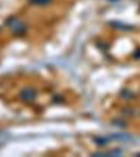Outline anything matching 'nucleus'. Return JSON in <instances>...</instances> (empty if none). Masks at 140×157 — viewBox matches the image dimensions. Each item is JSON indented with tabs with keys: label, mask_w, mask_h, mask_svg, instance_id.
<instances>
[{
	"label": "nucleus",
	"mask_w": 140,
	"mask_h": 157,
	"mask_svg": "<svg viewBox=\"0 0 140 157\" xmlns=\"http://www.w3.org/2000/svg\"><path fill=\"white\" fill-rule=\"evenodd\" d=\"M32 4L39 5V6H44L51 3L52 0H29Z\"/></svg>",
	"instance_id": "obj_3"
},
{
	"label": "nucleus",
	"mask_w": 140,
	"mask_h": 157,
	"mask_svg": "<svg viewBox=\"0 0 140 157\" xmlns=\"http://www.w3.org/2000/svg\"><path fill=\"white\" fill-rule=\"evenodd\" d=\"M37 93L34 88H25L21 92V98L26 102H30L34 101L36 98Z\"/></svg>",
	"instance_id": "obj_2"
},
{
	"label": "nucleus",
	"mask_w": 140,
	"mask_h": 157,
	"mask_svg": "<svg viewBox=\"0 0 140 157\" xmlns=\"http://www.w3.org/2000/svg\"><path fill=\"white\" fill-rule=\"evenodd\" d=\"M8 27H10L12 30L15 33H23L25 30V26L24 23L16 18H12L11 20H8L7 22Z\"/></svg>",
	"instance_id": "obj_1"
}]
</instances>
